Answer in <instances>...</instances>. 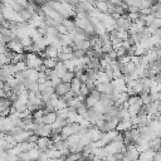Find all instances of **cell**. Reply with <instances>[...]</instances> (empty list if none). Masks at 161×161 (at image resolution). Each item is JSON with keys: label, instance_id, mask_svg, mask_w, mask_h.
<instances>
[{"label": "cell", "instance_id": "6da1fadb", "mask_svg": "<svg viewBox=\"0 0 161 161\" xmlns=\"http://www.w3.org/2000/svg\"><path fill=\"white\" fill-rule=\"evenodd\" d=\"M25 63L28 68L30 69H38L40 65H43V58H40L36 53H25Z\"/></svg>", "mask_w": 161, "mask_h": 161}, {"label": "cell", "instance_id": "7a4b0ae2", "mask_svg": "<svg viewBox=\"0 0 161 161\" xmlns=\"http://www.w3.org/2000/svg\"><path fill=\"white\" fill-rule=\"evenodd\" d=\"M36 147L40 151H47L53 147V141L50 137H39L36 141Z\"/></svg>", "mask_w": 161, "mask_h": 161}, {"label": "cell", "instance_id": "3957f363", "mask_svg": "<svg viewBox=\"0 0 161 161\" xmlns=\"http://www.w3.org/2000/svg\"><path fill=\"white\" fill-rule=\"evenodd\" d=\"M69 91H72V88H70V83L60 82V83L55 87V94H57L58 97H63V96H65Z\"/></svg>", "mask_w": 161, "mask_h": 161}, {"label": "cell", "instance_id": "277c9868", "mask_svg": "<svg viewBox=\"0 0 161 161\" xmlns=\"http://www.w3.org/2000/svg\"><path fill=\"white\" fill-rule=\"evenodd\" d=\"M111 84H112L113 89L114 91H118V92H126V89H127V84H126V82H125L123 78L113 79V80H111Z\"/></svg>", "mask_w": 161, "mask_h": 161}, {"label": "cell", "instance_id": "5b68a950", "mask_svg": "<svg viewBox=\"0 0 161 161\" xmlns=\"http://www.w3.org/2000/svg\"><path fill=\"white\" fill-rule=\"evenodd\" d=\"M43 53H44V58H57L58 59V57H59V50L54 45H48L43 50Z\"/></svg>", "mask_w": 161, "mask_h": 161}, {"label": "cell", "instance_id": "8992f818", "mask_svg": "<svg viewBox=\"0 0 161 161\" xmlns=\"http://www.w3.org/2000/svg\"><path fill=\"white\" fill-rule=\"evenodd\" d=\"M132 128V123H131V121L130 119H122V121H119L118 122V125H117V127H116V130L118 131V132H126V131H128V130H131Z\"/></svg>", "mask_w": 161, "mask_h": 161}, {"label": "cell", "instance_id": "52a82bcc", "mask_svg": "<svg viewBox=\"0 0 161 161\" xmlns=\"http://www.w3.org/2000/svg\"><path fill=\"white\" fill-rule=\"evenodd\" d=\"M155 152L153 150L148 148L147 151H143L140 153L138 156V161H153V156H155Z\"/></svg>", "mask_w": 161, "mask_h": 161}, {"label": "cell", "instance_id": "ba28073f", "mask_svg": "<svg viewBox=\"0 0 161 161\" xmlns=\"http://www.w3.org/2000/svg\"><path fill=\"white\" fill-rule=\"evenodd\" d=\"M135 146H136V148H137V151L141 153V152H143V151H147L148 148H150V142L148 141H146V140H142V138H140L136 143H135Z\"/></svg>", "mask_w": 161, "mask_h": 161}, {"label": "cell", "instance_id": "9c48e42d", "mask_svg": "<svg viewBox=\"0 0 161 161\" xmlns=\"http://www.w3.org/2000/svg\"><path fill=\"white\" fill-rule=\"evenodd\" d=\"M57 121V113L55 112H47L43 116V123L45 125H53Z\"/></svg>", "mask_w": 161, "mask_h": 161}, {"label": "cell", "instance_id": "30bf717a", "mask_svg": "<svg viewBox=\"0 0 161 161\" xmlns=\"http://www.w3.org/2000/svg\"><path fill=\"white\" fill-rule=\"evenodd\" d=\"M54 70H55V74H57L60 79H62V77L68 72V70H67V68H65V65H64V63H63V62H60V60L57 63V65H55Z\"/></svg>", "mask_w": 161, "mask_h": 161}, {"label": "cell", "instance_id": "8fae6325", "mask_svg": "<svg viewBox=\"0 0 161 161\" xmlns=\"http://www.w3.org/2000/svg\"><path fill=\"white\" fill-rule=\"evenodd\" d=\"M96 6H97V10L101 13V14H107L109 8H108V3L103 1V0H98L96 3Z\"/></svg>", "mask_w": 161, "mask_h": 161}, {"label": "cell", "instance_id": "7c38bea8", "mask_svg": "<svg viewBox=\"0 0 161 161\" xmlns=\"http://www.w3.org/2000/svg\"><path fill=\"white\" fill-rule=\"evenodd\" d=\"M58 62H59V60H58L57 58H44V59H43V64L45 65L47 69H54Z\"/></svg>", "mask_w": 161, "mask_h": 161}, {"label": "cell", "instance_id": "4fadbf2b", "mask_svg": "<svg viewBox=\"0 0 161 161\" xmlns=\"http://www.w3.org/2000/svg\"><path fill=\"white\" fill-rule=\"evenodd\" d=\"M47 153H48V157L49 158H60V157H64L63 156V152L59 151V150H57V148H54V147L47 150Z\"/></svg>", "mask_w": 161, "mask_h": 161}, {"label": "cell", "instance_id": "5bb4252c", "mask_svg": "<svg viewBox=\"0 0 161 161\" xmlns=\"http://www.w3.org/2000/svg\"><path fill=\"white\" fill-rule=\"evenodd\" d=\"M72 135H74V132H73L70 125H65V126L62 128V132H60L62 138H63V140H67V138H68L69 136H72Z\"/></svg>", "mask_w": 161, "mask_h": 161}, {"label": "cell", "instance_id": "9a60e30c", "mask_svg": "<svg viewBox=\"0 0 161 161\" xmlns=\"http://www.w3.org/2000/svg\"><path fill=\"white\" fill-rule=\"evenodd\" d=\"M80 87H82V82L78 79V78H75L74 77V79L70 82V88H72V91L74 92V93H77V94H79V91H80Z\"/></svg>", "mask_w": 161, "mask_h": 161}, {"label": "cell", "instance_id": "2e32d148", "mask_svg": "<svg viewBox=\"0 0 161 161\" xmlns=\"http://www.w3.org/2000/svg\"><path fill=\"white\" fill-rule=\"evenodd\" d=\"M97 82H98V83H108V82H111V80H109V78L107 77V74H106L104 70H98V72H97Z\"/></svg>", "mask_w": 161, "mask_h": 161}, {"label": "cell", "instance_id": "e0dca14e", "mask_svg": "<svg viewBox=\"0 0 161 161\" xmlns=\"http://www.w3.org/2000/svg\"><path fill=\"white\" fill-rule=\"evenodd\" d=\"M99 102V99H97L96 97H93V96H87L86 97V99H84V104L88 107V108H91V107H93V106H96L97 103Z\"/></svg>", "mask_w": 161, "mask_h": 161}, {"label": "cell", "instance_id": "ac0fdd59", "mask_svg": "<svg viewBox=\"0 0 161 161\" xmlns=\"http://www.w3.org/2000/svg\"><path fill=\"white\" fill-rule=\"evenodd\" d=\"M79 140H80V136L77 135V133H74V135H72V136H69V137L67 138V142H68V145H69V147H70V146H73V145H75V143H79Z\"/></svg>", "mask_w": 161, "mask_h": 161}, {"label": "cell", "instance_id": "d6986e66", "mask_svg": "<svg viewBox=\"0 0 161 161\" xmlns=\"http://www.w3.org/2000/svg\"><path fill=\"white\" fill-rule=\"evenodd\" d=\"M74 77H75V74H74V72H70V70H68L63 77H62V82H64V83H70L73 79H74Z\"/></svg>", "mask_w": 161, "mask_h": 161}, {"label": "cell", "instance_id": "ffe728a7", "mask_svg": "<svg viewBox=\"0 0 161 161\" xmlns=\"http://www.w3.org/2000/svg\"><path fill=\"white\" fill-rule=\"evenodd\" d=\"M87 111H88V107L84 104V103H82L78 108H77V113L82 117V118H84L86 117V114H87Z\"/></svg>", "mask_w": 161, "mask_h": 161}, {"label": "cell", "instance_id": "44dd1931", "mask_svg": "<svg viewBox=\"0 0 161 161\" xmlns=\"http://www.w3.org/2000/svg\"><path fill=\"white\" fill-rule=\"evenodd\" d=\"M14 67H15V70H16V72H24V70H26V69H28V65H26L25 60L16 63Z\"/></svg>", "mask_w": 161, "mask_h": 161}, {"label": "cell", "instance_id": "7402d4cb", "mask_svg": "<svg viewBox=\"0 0 161 161\" xmlns=\"http://www.w3.org/2000/svg\"><path fill=\"white\" fill-rule=\"evenodd\" d=\"M6 64H11V60L5 54H0V67H4Z\"/></svg>", "mask_w": 161, "mask_h": 161}, {"label": "cell", "instance_id": "603a6c76", "mask_svg": "<svg viewBox=\"0 0 161 161\" xmlns=\"http://www.w3.org/2000/svg\"><path fill=\"white\" fill-rule=\"evenodd\" d=\"M89 88L86 86V84H83L82 83V87H80V91H79V94L80 96H83V97H87V96H89Z\"/></svg>", "mask_w": 161, "mask_h": 161}, {"label": "cell", "instance_id": "cb8c5ba5", "mask_svg": "<svg viewBox=\"0 0 161 161\" xmlns=\"http://www.w3.org/2000/svg\"><path fill=\"white\" fill-rule=\"evenodd\" d=\"M57 30H58V33H59L60 35H64V34H69V33H68V30H67V28H65L63 24H59V25L57 26Z\"/></svg>", "mask_w": 161, "mask_h": 161}, {"label": "cell", "instance_id": "d4e9b609", "mask_svg": "<svg viewBox=\"0 0 161 161\" xmlns=\"http://www.w3.org/2000/svg\"><path fill=\"white\" fill-rule=\"evenodd\" d=\"M38 138H39V137H38L36 135H34V133H33V135H31V136H30V137L28 138V141H29V142H34V143H36Z\"/></svg>", "mask_w": 161, "mask_h": 161}]
</instances>
